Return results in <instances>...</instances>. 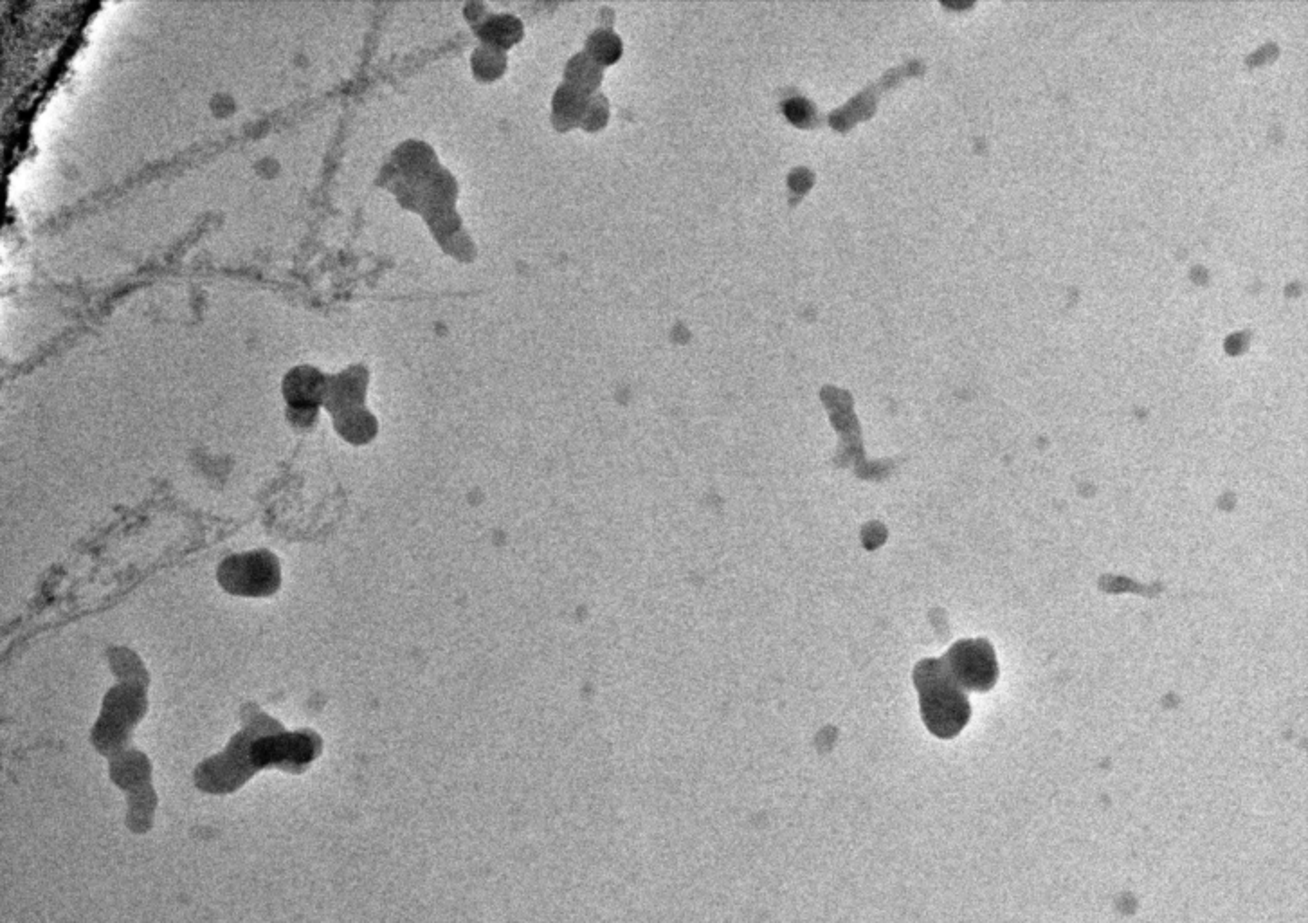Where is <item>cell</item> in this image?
<instances>
[{
	"mask_svg": "<svg viewBox=\"0 0 1308 923\" xmlns=\"http://www.w3.org/2000/svg\"><path fill=\"white\" fill-rule=\"evenodd\" d=\"M914 684L928 731L941 740L963 731L972 716V705L966 691L948 673L943 658L921 660L914 668Z\"/></svg>",
	"mask_w": 1308,
	"mask_h": 923,
	"instance_id": "6da1fadb",
	"label": "cell"
},
{
	"mask_svg": "<svg viewBox=\"0 0 1308 923\" xmlns=\"http://www.w3.org/2000/svg\"><path fill=\"white\" fill-rule=\"evenodd\" d=\"M218 583L238 597H269L282 585L280 561L269 550L229 556L220 563Z\"/></svg>",
	"mask_w": 1308,
	"mask_h": 923,
	"instance_id": "7a4b0ae2",
	"label": "cell"
},
{
	"mask_svg": "<svg viewBox=\"0 0 1308 923\" xmlns=\"http://www.w3.org/2000/svg\"><path fill=\"white\" fill-rule=\"evenodd\" d=\"M148 686L150 684L119 682L107 693L100 722L94 727V740L101 750L107 752L110 747L123 745L132 727L145 716Z\"/></svg>",
	"mask_w": 1308,
	"mask_h": 923,
	"instance_id": "3957f363",
	"label": "cell"
},
{
	"mask_svg": "<svg viewBox=\"0 0 1308 923\" xmlns=\"http://www.w3.org/2000/svg\"><path fill=\"white\" fill-rule=\"evenodd\" d=\"M943 662L964 691L984 693L993 689L999 680V664L988 640H959L948 649Z\"/></svg>",
	"mask_w": 1308,
	"mask_h": 923,
	"instance_id": "277c9868",
	"label": "cell"
},
{
	"mask_svg": "<svg viewBox=\"0 0 1308 923\" xmlns=\"http://www.w3.org/2000/svg\"><path fill=\"white\" fill-rule=\"evenodd\" d=\"M328 379L310 366H300L287 375L283 383V393L291 410H316L319 403L325 401Z\"/></svg>",
	"mask_w": 1308,
	"mask_h": 923,
	"instance_id": "5b68a950",
	"label": "cell"
},
{
	"mask_svg": "<svg viewBox=\"0 0 1308 923\" xmlns=\"http://www.w3.org/2000/svg\"><path fill=\"white\" fill-rule=\"evenodd\" d=\"M366 383H368V375L361 366H354L334 379H328L327 395H325L328 410L334 415L355 410L363 403Z\"/></svg>",
	"mask_w": 1308,
	"mask_h": 923,
	"instance_id": "8992f818",
	"label": "cell"
},
{
	"mask_svg": "<svg viewBox=\"0 0 1308 923\" xmlns=\"http://www.w3.org/2000/svg\"><path fill=\"white\" fill-rule=\"evenodd\" d=\"M588 96L577 91L572 85L563 83L552 100V121L559 132H568L581 125L584 112L588 109Z\"/></svg>",
	"mask_w": 1308,
	"mask_h": 923,
	"instance_id": "52a82bcc",
	"label": "cell"
},
{
	"mask_svg": "<svg viewBox=\"0 0 1308 923\" xmlns=\"http://www.w3.org/2000/svg\"><path fill=\"white\" fill-rule=\"evenodd\" d=\"M395 163L406 181H417V183L427 179L436 168H440L436 163L435 152L427 147L426 143H418V141L404 143L395 152Z\"/></svg>",
	"mask_w": 1308,
	"mask_h": 923,
	"instance_id": "ba28073f",
	"label": "cell"
},
{
	"mask_svg": "<svg viewBox=\"0 0 1308 923\" xmlns=\"http://www.w3.org/2000/svg\"><path fill=\"white\" fill-rule=\"evenodd\" d=\"M485 46L507 51L523 38V24L514 15H492L474 28Z\"/></svg>",
	"mask_w": 1308,
	"mask_h": 923,
	"instance_id": "9c48e42d",
	"label": "cell"
},
{
	"mask_svg": "<svg viewBox=\"0 0 1308 923\" xmlns=\"http://www.w3.org/2000/svg\"><path fill=\"white\" fill-rule=\"evenodd\" d=\"M422 192H424V210H422L424 215L426 211L455 208L458 184L449 172L436 168L433 174L422 181Z\"/></svg>",
	"mask_w": 1308,
	"mask_h": 923,
	"instance_id": "30bf717a",
	"label": "cell"
},
{
	"mask_svg": "<svg viewBox=\"0 0 1308 923\" xmlns=\"http://www.w3.org/2000/svg\"><path fill=\"white\" fill-rule=\"evenodd\" d=\"M564 78L568 85L575 87L577 91L584 92L590 96L591 92L597 91V87L602 80V69L597 62L591 60L588 53H579L573 56L572 60L566 64L564 69Z\"/></svg>",
	"mask_w": 1308,
	"mask_h": 923,
	"instance_id": "8fae6325",
	"label": "cell"
},
{
	"mask_svg": "<svg viewBox=\"0 0 1308 923\" xmlns=\"http://www.w3.org/2000/svg\"><path fill=\"white\" fill-rule=\"evenodd\" d=\"M109 664L112 673L119 678V682H139V684H150V677H148V673H146L143 662H141L136 653L130 651V649H110Z\"/></svg>",
	"mask_w": 1308,
	"mask_h": 923,
	"instance_id": "7c38bea8",
	"label": "cell"
},
{
	"mask_svg": "<svg viewBox=\"0 0 1308 923\" xmlns=\"http://www.w3.org/2000/svg\"><path fill=\"white\" fill-rule=\"evenodd\" d=\"M474 76L482 82H494L507 71V55L498 47L482 46L473 53Z\"/></svg>",
	"mask_w": 1308,
	"mask_h": 923,
	"instance_id": "4fadbf2b",
	"label": "cell"
},
{
	"mask_svg": "<svg viewBox=\"0 0 1308 923\" xmlns=\"http://www.w3.org/2000/svg\"><path fill=\"white\" fill-rule=\"evenodd\" d=\"M336 428L350 442H364L375 433V421L372 415L361 408H355L336 415Z\"/></svg>",
	"mask_w": 1308,
	"mask_h": 923,
	"instance_id": "5bb4252c",
	"label": "cell"
},
{
	"mask_svg": "<svg viewBox=\"0 0 1308 923\" xmlns=\"http://www.w3.org/2000/svg\"><path fill=\"white\" fill-rule=\"evenodd\" d=\"M586 53L591 56L593 62H597L599 65L615 64L618 56L622 55L620 38L613 35L608 29H599L588 38Z\"/></svg>",
	"mask_w": 1308,
	"mask_h": 923,
	"instance_id": "9a60e30c",
	"label": "cell"
},
{
	"mask_svg": "<svg viewBox=\"0 0 1308 923\" xmlns=\"http://www.w3.org/2000/svg\"><path fill=\"white\" fill-rule=\"evenodd\" d=\"M606 121H608V103L602 96H593L588 101V109L584 112V118H582L579 127L588 130V132H593V130H599Z\"/></svg>",
	"mask_w": 1308,
	"mask_h": 923,
	"instance_id": "2e32d148",
	"label": "cell"
},
{
	"mask_svg": "<svg viewBox=\"0 0 1308 923\" xmlns=\"http://www.w3.org/2000/svg\"><path fill=\"white\" fill-rule=\"evenodd\" d=\"M440 246L444 247V251H446V253H449V255L451 256H455V258H458V260H464V262H469V260H473L474 255H476V249H474V244L473 242H471V238L465 235L464 229H462V231H458V233H455L453 237H449L447 238V240H444V242H442Z\"/></svg>",
	"mask_w": 1308,
	"mask_h": 923,
	"instance_id": "e0dca14e",
	"label": "cell"
},
{
	"mask_svg": "<svg viewBox=\"0 0 1308 923\" xmlns=\"http://www.w3.org/2000/svg\"><path fill=\"white\" fill-rule=\"evenodd\" d=\"M786 114H788V118H790L791 121H795V123H804V121L809 118L808 103L802 100L788 101V105H786Z\"/></svg>",
	"mask_w": 1308,
	"mask_h": 923,
	"instance_id": "ac0fdd59",
	"label": "cell"
},
{
	"mask_svg": "<svg viewBox=\"0 0 1308 923\" xmlns=\"http://www.w3.org/2000/svg\"><path fill=\"white\" fill-rule=\"evenodd\" d=\"M465 17H467L469 22H473L474 28H476V26H480L483 20L487 19L489 15L485 13V6H483V4H476V2H473V4H467V6H465Z\"/></svg>",
	"mask_w": 1308,
	"mask_h": 923,
	"instance_id": "d6986e66",
	"label": "cell"
}]
</instances>
